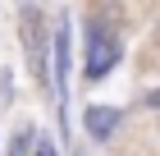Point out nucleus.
Returning a JSON list of instances; mask_svg holds the SVG:
<instances>
[{"instance_id": "obj_2", "label": "nucleus", "mask_w": 160, "mask_h": 156, "mask_svg": "<svg viewBox=\"0 0 160 156\" xmlns=\"http://www.w3.org/2000/svg\"><path fill=\"white\" fill-rule=\"evenodd\" d=\"M23 41H28V60H32L37 83L50 87V78H46V28H41V9H37V5L23 9Z\"/></svg>"}, {"instance_id": "obj_3", "label": "nucleus", "mask_w": 160, "mask_h": 156, "mask_svg": "<svg viewBox=\"0 0 160 156\" xmlns=\"http://www.w3.org/2000/svg\"><path fill=\"white\" fill-rule=\"evenodd\" d=\"M69 64H73V60H69V23H60V28H55V69H50V73H55L60 101L69 96ZM50 73H46V78H50Z\"/></svg>"}, {"instance_id": "obj_5", "label": "nucleus", "mask_w": 160, "mask_h": 156, "mask_svg": "<svg viewBox=\"0 0 160 156\" xmlns=\"http://www.w3.org/2000/svg\"><path fill=\"white\" fill-rule=\"evenodd\" d=\"M28 143H32V133H18L14 147H9V156H28Z\"/></svg>"}, {"instance_id": "obj_1", "label": "nucleus", "mask_w": 160, "mask_h": 156, "mask_svg": "<svg viewBox=\"0 0 160 156\" xmlns=\"http://www.w3.org/2000/svg\"><path fill=\"white\" fill-rule=\"evenodd\" d=\"M119 60H123L119 32H114L110 23H92V28H87V60H82V73L92 78V83H101Z\"/></svg>"}, {"instance_id": "obj_6", "label": "nucleus", "mask_w": 160, "mask_h": 156, "mask_svg": "<svg viewBox=\"0 0 160 156\" xmlns=\"http://www.w3.org/2000/svg\"><path fill=\"white\" fill-rule=\"evenodd\" d=\"M32 143H37V156H55V147H50V138H37V133H32Z\"/></svg>"}, {"instance_id": "obj_4", "label": "nucleus", "mask_w": 160, "mask_h": 156, "mask_svg": "<svg viewBox=\"0 0 160 156\" xmlns=\"http://www.w3.org/2000/svg\"><path fill=\"white\" fill-rule=\"evenodd\" d=\"M82 124H87V133H92L96 143H110V133L119 129V110L114 106H87Z\"/></svg>"}]
</instances>
